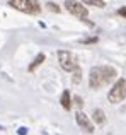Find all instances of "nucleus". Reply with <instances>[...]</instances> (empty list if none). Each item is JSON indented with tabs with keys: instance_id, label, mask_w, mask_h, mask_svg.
Listing matches in <instances>:
<instances>
[{
	"instance_id": "15",
	"label": "nucleus",
	"mask_w": 126,
	"mask_h": 135,
	"mask_svg": "<svg viewBox=\"0 0 126 135\" xmlns=\"http://www.w3.org/2000/svg\"><path fill=\"white\" fill-rule=\"evenodd\" d=\"M118 14H119V16H123L124 19H126V7H121V9H118Z\"/></svg>"
},
{
	"instance_id": "11",
	"label": "nucleus",
	"mask_w": 126,
	"mask_h": 135,
	"mask_svg": "<svg viewBox=\"0 0 126 135\" xmlns=\"http://www.w3.org/2000/svg\"><path fill=\"white\" fill-rule=\"evenodd\" d=\"M46 7H48L50 10H55V12H60V7H58L56 3H53V2H48V3H46Z\"/></svg>"
},
{
	"instance_id": "16",
	"label": "nucleus",
	"mask_w": 126,
	"mask_h": 135,
	"mask_svg": "<svg viewBox=\"0 0 126 135\" xmlns=\"http://www.w3.org/2000/svg\"><path fill=\"white\" fill-rule=\"evenodd\" d=\"M0 130H3V127H2V125H0Z\"/></svg>"
},
{
	"instance_id": "9",
	"label": "nucleus",
	"mask_w": 126,
	"mask_h": 135,
	"mask_svg": "<svg viewBox=\"0 0 126 135\" xmlns=\"http://www.w3.org/2000/svg\"><path fill=\"white\" fill-rule=\"evenodd\" d=\"M92 120L97 123V125H102L104 122H106V115H104V111L102 109H94V113H92Z\"/></svg>"
},
{
	"instance_id": "14",
	"label": "nucleus",
	"mask_w": 126,
	"mask_h": 135,
	"mask_svg": "<svg viewBox=\"0 0 126 135\" xmlns=\"http://www.w3.org/2000/svg\"><path fill=\"white\" fill-rule=\"evenodd\" d=\"M17 133H19V135H27V128H26V127H20V128L17 130Z\"/></svg>"
},
{
	"instance_id": "12",
	"label": "nucleus",
	"mask_w": 126,
	"mask_h": 135,
	"mask_svg": "<svg viewBox=\"0 0 126 135\" xmlns=\"http://www.w3.org/2000/svg\"><path fill=\"white\" fill-rule=\"evenodd\" d=\"M73 101H75V104L80 106V108L83 106V101H82V98H80V96H75V98H73Z\"/></svg>"
},
{
	"instance_id": "7",
	"label": "nucleus",
	"mask_w": 126,
	"mask_h": 135,
	"mask_svg": "<svg viewBox=\"0 0 126 135\" xmlns=\"http://www.w3.org/2000/svg\"><path fill=\"white\" fill-rule=\"evenodd\" d=\"M60 103H61V108L70 111L72 109V96H70L68 91H63L61 92V98H60Z\"/></svg>"
},
{
	"instance_id": "5",
	"label": "nucleus",
	"mask_w": 126,
	"mask_h": 135,
	"mask_svg": "<svg viewBox=\"0 0 126 135\" xmlns=\"http://www.w3.org/2000/svg\"><path fill=\"white\" fill-rule=\"evenodd\" d=\"M65 9L68 10L70 14H73L75 17H78L80 21L87 22L89 26H92V22H89V19H87V16H89V10H87V7H83V3L73 2V0H66V2H65Z\"/></svg>"
},
{
	"instance_id": "10",
	"label": "nucleus",
	"mask_w": 126,
	"mask_h": 135,
	"mask_svg": "<svg viewBox=\"0 0 126 135\" xmlns=\"http://www.w3.org/2000/svg\"><path fill=\"white\" fill-rule=\"evenodd\" d=\"M87 5H96V7H106V2H101V0H87Z\"/></svg>"
},
{
	"instance_id": "3",
	"label": "nucleus",
	"mask_w": 126,
	"mask_h": 135,
	"mask_svg": "<svg viewBox=\"0 0 126 135\" xmlns=\"http://www.w3.org/2000/svg\"><path fill=\"white\" fill-rule=\"evenodd\" d=\"M126 98V79H118L116 82L113 84V87L109 89V94H107V99L113 104H118Z\"/></svg>"
},
{
	"instance_id": "6",
	"label": "nucleus",
	"mask_w": 126,
	"mask_h": 135,
	"mask_svg": "<svg viewBox=\"0 0 126 135\" xmlns=\"http://www.w3.org/2000/svg\"><path fill=\"white\" fill-rule=\"evenodd\" d=\"M75 120H77V123H78V127L82 130H85L87 133H94V123L90 122L89 116H87L83 111H77L75 113Z\"/></svg>"
},
{
	"instance_id": "4",
	"label": "nucleus",
	"mask_w": 126,
	"mask_h": 135,
	"mask_svg": "<svg viewBox=\"0 0 126 135\" xmlns=\"http://www.w3.org/2000/svg\"><path fill=\"white\" fill-rule=\"evenodd\" d=\"M10 7L20 10V12H26V14H39L41 12V3L39 2H34V0H10L9 2Z\"/></svg>"
},
{
	"instance_id": "8",
	"label": "nucleus",
	"mask_w": 126,
	"mask_h": 135,
	"mask_svg": "<svg viewBox=\"0 0 126 135\" xmlns=\"http://www.w3.org/2000/svg\"><path fill=\"white\" fill-rule=\"evenodd\" d=\"M44 60H46V56H44V53H39V55H38L36 58L33 60V63H31V65L27 67V70H29V72H34V70H36L38 67H39L41 63L44 62Z\"/></svg>"
},
{
	"instance_id": "1",
	"label": "nucleus",
	"mask_w": 126,
	"mask_h": 135,
	"mask_svg": "<svg viewBox=\"0 0 126 135\" xmlns=\"http://www.w3.org/2000/svg\"><path fill=\"white\" fill-rule=\"evenodd\" d=\"M118 77V70L109 65H101V67H92L89 74V84L92 89H99L102 86L114 82Z\"/></svg>"
},
{
	"instance_id": "13",
	"label": "nucleus",
	"mask_w": 126,
	"mask_h": 135,
	"mask_svg": "<svg viewBox=\"0 0 126 135\" xmlns=\"http://www.w3.org/2000/svg\"><path fill=\"white\" fill-rule=\"evenodd\" d=\"M82 43H97V36L96 38H87V40H82Z\"/></svg>"
},
{
	"instance_id": "2",
	"label": "nucleus",
	"mask_w": 126,
	"mask_h": 135,
	"mask_svg": "<svg viewBox=\"0 0 126 135\" xmlns=\"http://www.w3.org/2000/svg\"><path fill=\"white\" fill-rule=\"evenodd\" d=\"M58 62H60L61 69L66 70V72H77V70H80L78 60H77V56L73 55L72 51L60 50V51H58Z\"/></svg>"
}]
</instances>
